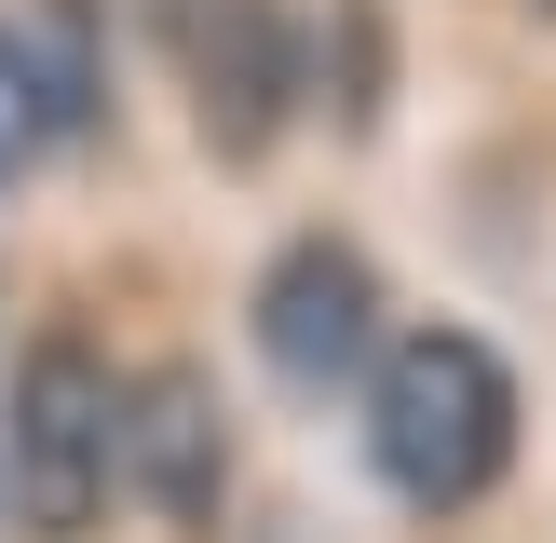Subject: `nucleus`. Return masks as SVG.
<instances>
[{"label": "nucleus", "instance_id": "obj_1", "mask_svg": "<svg viewBox=\"0 0 556 543\" xmlns=\"http://www.w3.org/2000/svg\"><path fill=\"white\" fill-rule=\"evenodd\" d=\"M367 462L407 516H462L516 462V367L476 326H394L367 353Z\"/></svg>", "mask_w": 556, "mask_h": 543}, {"label": "nucleus", "instance_id": "obj_2", "mask_svg": "<svg viewBox=\"0 0 556 543\" xmlns=\"http://www.w3.org/2000/svg\"><path fill=\"white\" fill-rule=\"evenodd\" d=\"M0 476L41 530H96L123 503V380L81 326H41L0 380Z\"/></svg>", "mask_w": 556, "mask_h": 543}, {"label": "nucleus", "instance_id": "obj_3", "mask_svg": "<svg viewBox=\"0 0 556 543\" xmlns=\"http://www.w3.org/2000/svg\"><path fill=\"white\" fill-rule=\"evenodd\" d=\"M244 340H258V367L286 394H353L367 353L394 340L380 326V258L353 231H286L258 258V286H244Z\"/></svg>", "mask_w": 556, "mask_h": 543}, {"label": "nucleus", "instance_id": "obj_4", "mask_svg": "<svg viewBox=\"0 0 556 543\" xmlns=\"http://www.w3.org/2000/svg\"><path fill=\"white\" fill-rule=\"evenodd\" d=\"M163 41H177V81H190V123H204V150L258 163L271 136L299 123L313 41H299V14H286V0H204V14H177Z\"/></svg>", "mask_w": 556, "mask_h": 543}, {"label": "nucleus", "instance_id": "obj_5", "mask_svg": "<svg viewBox=\"0 0 556 543\" xmlns=\"http://www.w3.org/2000/svg\"><path fill=\"white\" fill-rule=\"evenodd\" d=\"M217 489H231V394L217 367L163 353V367L123 380V503L163 516V530H204Z\"/></svg>", "mask_w": 556, "mask_h": 543}, {"label": "nucleus", "instance_id": "obj_6", "mask_svg": "<svg viewBox=\"0 0 556 543\" xmlns=\"http://www.w3.org/2000/svg\"><path fill=\"white\" fill-rule=\"evenodd\" d=\"M14 41H27V68H41V96H54V136H96L109 123V14L96 0H27Z\"/></svg>", "mask_w": 556, "mask_h": 543}, {"label": "nucleus", "instance_id": "obj_7", "mask_svg": "<svg viewBox=\"0 0 556 543\" xmlns=\"http://www.w3.org/2000/svg\"><path fill=\"white\" fill-rule=\"evenodd\" d=\"M41 150H54V96H41V68H27L14 14H0V190L41 177Z\"/></svg>", "mask_w": 556, "mask_h": 543}, {"label": "nucleus", "instance_id": "obj_8", "mask_svg": "<svg viewBox=\"0 0 556 543\" xmlns=\"http://www.w3.org/2000/svg\"><path fill=\"white\" fill-rule=\"evenodd\" d=\"M340 68H353L340 123L367 136V123H380V96H394V14H380V0H340Z\"/></svg>", "mask_w": 556, "mask_h": 543}]
</instances>
